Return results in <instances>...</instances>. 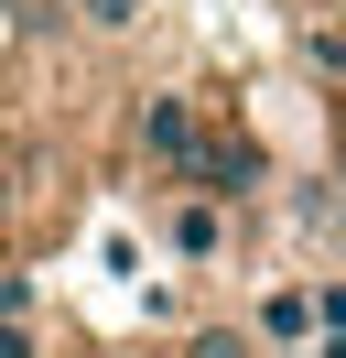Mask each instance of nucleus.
<instances>
[{"instance_id":"f257e3e1","label":"nucleus","mask_w":346,"mask_h":358,"mask_svg":"<svg viewBox=\"0 0 346 358\" xmlns=\"http://www.w3.org/2000/svg\"><path fill=\"white\" fill-rule=\"evenodd\" d=\"M173 196H206V206H249V196H260V141H249V131H227V120H206V141L184 152Z\"/></svg>"},{"instance_id":"f03ea898","label":"nucleus","mask_w":346,"mask_h":358,"mask_svg":"<svg viewBox=\"0 0 346 358\" xmlns=\"http://www.w3.org/2000/svg\"><path fill=\"white\" fill-rule=\"evenodd\" d=\"M206 141V98H184V87H151L141 109H130V152L151 163V174H184V152Z\"/></svg>"},{"instance_id":"7ed1b4c3","label":"nucleus","mask_w":346,"mask_h":358,"mask_svg":"<svg viewBox=\"0 0 346 358\" xmlns=\"http://www.w3.org/2000/svg\"><path fill=\"white\" fill-rule=\"evenodd\" d=\"M249 348L260 358H281V348H314V304H303V282H271L249 304Z\"/></svg>"},{"instance_id":"20e7f679","label":"nucleus","mask_w":346,"mask_h":358,"mask_svg":"<svg viewBox=\"0 0 346 358\" xmlns=\"http://www.w3.org/2000/svg\"><path fill=\"white\" fill-rule=\"evenodd\" d=\"M163 250L206 271L216 250H227V206H206V196H173V206H163Z\"/></svg>"},{"instance_id":"39448f33","label":"nucleus","mask_w":346,"mask_h":358,"mask_svg":"<svg viewBox=\"0 0 346 358\" xmlns=\"http://www.w3.org/2000/svg\"><path fill=\"white\" fill-rule=\"evenodd\" d=\"M303 304H314V336H346V282H336V271L303 282Z\"/></svg>"},{"instance_id":"423d86ee","label":"nucleus","mask_w":346,"mask_h":358,"mask_svg":"<svg viewBox=\"0 0 346 358\" xmlns=\"http://www.w3.org/2000/svg\"><path fill=\"white\" fill-rule=\"evenodd\" d=\"M76 11H86L98 33H141V22H151V0H76Z\"/></svg>"},{"instance_id":"0eeeda50","label":"nucleus","mask_w":346,"mask_h":358,"mask_svg":"<svg viewBox=\"0 0 346 358\" xmlns=\"http://www.w3.org/2000/svg\"><path fill=\"white\" fill-rule=\"evenodd\" d=\"M184 358H260V348H249L238 326H206V336H184Z\"/></svg>"},{"instance_id":"6e6552de","label":"nucleus","mask_w":346,"mask_h":358,"mask_svg":"<svg viewBox=\"0 0 346 358\" xmlns=\"http://www.w3.org/2000/svg\"><path fill=\"white\" fill-rule=\"evenodd\" d=\"M0 358H43V336H33V315H0Z\"/></svg>"},{"instance_id":"1a4fd4ad","label":"nucleus","mask_w":346,"mask_h":358,"mask_svg":"<svg viewBox=\"0 0 346 358\" xmlns=\"http://www.w3.org/2000/svg\"><path fill=\"white\" fill-rule=\"evenodd\" d=\"M11 228H22V163L0 152V239H11Z\"/></svg>"},{"instance_id":"9d476101","label":"nucleus","mask_w":346,"mask_h":358,"mask_svg":"<svg viewBox=\"0 0 346 358\" xmlns=\"http://www.w3.org/2000/svg\"><path fill=\"white\" fill-rule=\"evenodd\" d=\"M314 358H346V336H314Z\"/></svg>"},{"instance_id":"9b49d317","label":"nucleus","mask_w":346,"mask_h":358,"mask_svg":"<svg viewBox=\"0 0 346 358\" xmlns=\"http://www.w3.org/2000/svg\"><path fill=\"white\" fill-rule=\"evenodd\" d=\"M108 358H173V348H108Z\"/></svg>"},{"instance_id":"f8f14e48","label":"nucleus","mask_w":346,"mask_h":358,"mask_svg":"<svg viewBox=\"0 0 346 358\" xmlns=\"http://www.w3.org/2000/svg\"><path fill=\"white\" fill-rule=\"evenodd\" d=\"M281 358H314V348H281Z\"/></svg>"},{"instance_id":"ddd939ff","label":"nucleus","mask_w":346,"mask_h":358,"mask_svg":"<svg viewBox=\"0 0 346 358\" xmlns=\"http://www.w3.org/2000/svg\"><path fill=\"white\" fill-rule=\"evenodd\" d=\"M54 11H76V0H54Z\"/></svg>"}]
</instances>
